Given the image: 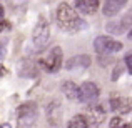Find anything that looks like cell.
<instances>
[{
    "label": "cell",
    "instance_id": "6da1fadb",
    "mask_svg": "<svg viewBox=\"0 0 132 128\" xmlns=\"http://www.w3.org/2000/svg\"><path fill=\"white\" fill-rule=\"evenodd\" d=\"M57 23L60 28L67 30V32H79V30L85 28V22L77 15V12L69 3H60L57 7Z\"/></svg>",
    "mask_w": 132,
    "mask_h": 128
},
{
    "label": "cell",
    "instance_id": "7a4b0ae2",
    "mask_svg": "<svg viewBox=\"0 0 132 128\" xmlns=\"http://www.w3.org/2000/svg\"><path fill=\"white\" fill-rule=\"evenodd\" d=\"M39 118V108L37 103L27 102L19 106L17 110V128H34Z\"/></svg>",
    "mask_w": 132,
    "mask_h": 128
},
{
    "label": "cell",
    "instance_id": "3957f363",
    "mask_svg": "<svg viewBox=\"0 0 132 128\" xmlns=\"http://www.w3.org/2000/svg\"><path fill=\"white\" fill-rule=\"evenodd\" d=\"M48 38H50V27H48V22L42 17V18H39L32 33V42L35 50H44L45 45L48 43Z\"/></svg>",
    "mask_w": 132,
    "mask_h": 128
},
{
    "label": "cell",
    "instance_id": "277c9868",
    "mask_svg": "<svg viewBox=\"0 0 132 128\" xmlns=\"http://www.w3.org/2000/svg\"><path fill=\"white\" fill-rule=\"evenodd\" d=\"M39 63L45 72H48V73H57V72L60 70V67H62V48L60 47H54L50 53H48L45 58H42Z\"/></svg>",
    "mask_w": 132,
    "mask_h": 128
},
{
    "label": "cell",
    "instance_id": "5b68a950",
    "mask_svg": "<svg viewBox=\"0 0 132 128\" xmlns=\"http://www.w3.org/2000/svg\"><path fill=\"white\" fill-rule=\"evenodd\" d=\"M85 118V123H87L89 128H99L100 123L105 120V110L100 105H94V103H89V106L85 108V115H82Z\"/></svg>",
    "mask_w": 132,
    "mask_h": 128
},
{
    "label": "cell",
    "instance_id": "8992f818",
    "mask_svg": "<svg viewBox=\"0 0 132 128\" xmlns=\"http://www.w3.org/2000/svg\"><path fill=\"white\" fill-rule=\"evenodd\" d=\"M94 48H95L97 53H102V55H109L114 53V52H120L122 50V43L117 42V40L110 38V37H97L94 40Z\"/></svg>",
    "mask_w": 132,
    "mask_h": 128
},
{
    "label": "cell",
    "instance_id": "52a82bcc",
    "mask_svg": "<svg viewBox=\"0 0 132 128\" xmlns=\"http://www.w3.org/2000/svg\"><path fill=\"white\" fill-rule=\"evenodd\" d=\"M97 98H99V88H97L95 83L85 82L80 86H77V96H75V100H79L82 103H94Z\"/></svg>",
    "mask_w": 132,
    "mask_h": 128
},
{
    "label": "cell",
    "instance_id": "ba28073f",
    "mask_svg": "<svg viewBox=\"0 0 132 128\" xmlns=\"http://www.w3.org/2000/svg\"><path fill=\"white\" fill-rule=\"evenodd\" d=\"M132 25V17L130 13H127V15H124L120 20H112V22H109L105 25V30L110 33H114V35H120V33H124L126 30H129Z\"/></svg>",
    "mask_w": 132,
    "mask_h": 128
},
{
    "label": "cell",
    "instance_id": "9c48e42d",
    "mask_svg": "<svg viewBox=\"0 0 132 128\" xmlns=\"http://www.w3.org/2000/svg\"><path fill=\"white\" fill-rule=\"evenodd\" d=\"M126 3H127V0H105L104 8H102L104 17H114V15H117V13L126 7Z\"/></svg>",
    "mask_w": 132,
    "mask_h": 128
},
{
    "label": "cell",
    "instance_id": "30bf717a",
    "mask_svg": "<svg viewBox=\"0 0 132 128\" xmlns=\"http://www.w3.org/2000/svg\"><path fill=\"white\" fill-rule=\"evenodd\" d=\"M75 8L84 15H94L99 10V0H75Z\"/></svg>",
    "mask_w": 132,
    "mask_h": 128
},
{
    "label": "cell",
    "instance_id": "8fae6325",
    "mask_svg": "<svg viewBox=\"0 0 132 128\" xmlns=\"http://www.w3.org/2000/svg\"><path fill=\"white\" fill-rule=\"evenodd\" d=\"M89 65H90V57H89V55H77V57H72L70 60L65 62V68H67V70L87 68Z\"/></svg>",
    "mask_w": 132,
    "mask_h": 128
},
{
    "label": "cell",
    "instance_id": "7c38bea8",
    "mask_svg": "<svg viewBox=\"0 0 132 128\" xmlns=\"http://www.w3.org/2000/svg\"><path fill=\"white\" fill-rule=\"evenodd\" d=\"M19 75L20 77H35L37 75V65L30 60H23L19 65Z\"/></svg>",
    "mask_w": 132,
    "mask_h": 128
},
{
    "label": "cell",
    "instance_id": "4fadbf2b",
    "mask_svg": "<svg viewBox=\"0 0 132 128\" xmlns=\"http://www.w3.org/2000/svg\"><path fill=\"white\" fill-rule=\"evenodd\" d=\"M62 92L65 93V96H67L69 100H75V96H77V85L74 83V82L67 80V82H62Z\"/></svg>",
    "mask_w": 132,
    "mask_h": 128
},
{
    "label": "cell",
    "instance_id": "5bb4252c",
    "mask_svg": "<svg viewBox=\"0 0 132 128\" xmlns=\"http://www.w3.org/2000/svg\"><path fill=\"white\" fill-rule=\"evenodd\" d=\"M67 128H89V126H87V123H85L84 116H82V115H75L74 118L69 122Z\"/></svg>",
    "mask_w": 132,
    "mask_h": 128
},
{
    "label": "cell",
    "instance_id": "9a60e30c",
    "mask_svg": "<svg viewBox=\"0 0 132 128\" xmlns=\"http://www.w3.org/2000/svg\"><path fill=\"white\" fill-rule=\"evenodd\" d=\"M110 128H130V125H129V123H126L122 118L116 116V118L110 120Z\"/></svg>",
    "mask_w": 132,
    "mask_h": 128
},
{
    "label": "cell",
    "instance_id": "2e32d148",
    "mask_svg": "<svg viewBox=\"0 0 132 128\" xmlns=\"http://www.w3.org/2000/svg\"><path fill=\"white\" fill-rule=\"evenodd\" d=\"M12 30V23L10 22H7V20H0V37L3 35V33H7V32H10Z\"/></svg>",
    "mask_w": 132,
    "mask_h": 128
},
{
    "label": "cell",
    "instance_id": "e0dca14e",
    "mask_svg": "<svg viewBox=\"0 0 132 128\" xmlns=\"http://www.w3.org/2000/svg\"><path fill=\"white\" fill-rule=\"evenodd\" d=\"M122 70H124V68L120 67V65H117V67L114 68V72H112V77H110V78H112L114 82H116V80H119V78H120V75H122Z\"/></svg>",
    "mask_w": 132,
    "mask_h": 128
},
{
    "label": "cell",
    "instance_id": "ac0fdd59",
    "mask_svg": "<svg viewBox=\"0 0 132 128\" xmlns=\"http://www.w3.org/2000/svg\"><path fill=\"white\" fill-rule=\"evenodd\" d=\"M120 105H122V100L117 98V96L110 100V106H112V110H119V108H120Z\"/></svg>",
    "mask_w": 132,
    "mask_h": 128
},
{
    "label": "cell",
    "instance_id": "d6986e66",
    "mask_svg": "<svg viewBox=\"0 0 132 128\" xmlns=\"http://www.w3.org/2000/svg\"><path fill=\"white\" fill-rule=\"evenodd\" d=\"M126 65H127V72L132 73V53L126 55Z\"/></svg>",
    "mask_w": 132,
    "mask_h": 128
},
{
    "label": "cell",
    "instance_id": "ffe728a7",
    "mask_svg": "<svg viewBox=\"0 0 132 128\" xmlns=\"http://www.w3.org/2000/svg\"><path fill=\"white\" fill-rule=\"evenodd\" d=\"M5 55H7V48H5V45H3V43H0V60H3Z\"/></svg>",
    "mask_w": 132,
    "mask_h": 128
},
{
    "label": "cell",
    "instance_id": "44dd1931",
    "mask_svg": "<svg viewBox=\"0 0 132 128\" xmlns=\"http://www.w3.org/2000/svg\"><path fill=\"white\" fill-rule=\"evenodd\" d=\"M5 73H7V68L0 65V77H3V75H5Z\"/></svg>",
    "mask_w": 132,
    "mask_h": 128
},
{
    "label": "cell",
    "instance_id": "7402d4cb",
    "mask_svg": "<svg viewBox=\"0 0 132 128\" xmlns=\"http://www.w3.org/2000/svg\"><path fill=\"white\" fill-rule=\"evenodd\" d=\"M0 128H12V126H10V123H2Z\"/></svg>",
    "mask_w": 132,
    "mask_h": 128
},
{
    "label": "cell",
    "instance_id": "603a6c76",
    "mask_svg": "<svg viewBox=\"0 0 132 128\" xmlns=\"http://www.w3.org/2000/svg\"><path fill=\"white\" fill-rule=\"evenodd\" d=\"M2 18H3V7L0 5V20H2Z\"/></svg>",
    "mask_w": 132,
    "mask_h": 128
}]
</instances>
